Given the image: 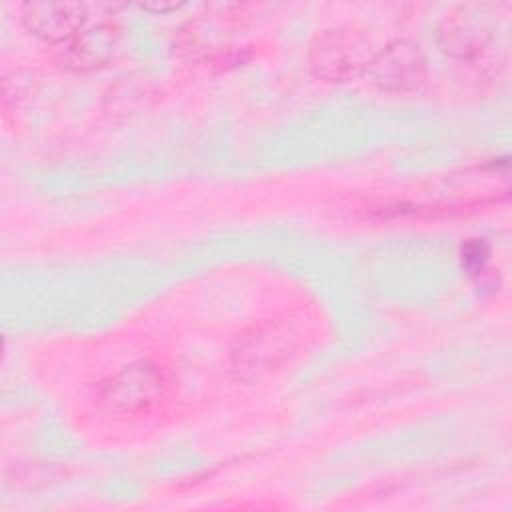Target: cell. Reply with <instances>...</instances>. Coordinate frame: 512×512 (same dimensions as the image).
Masks as SVG:
<instances>
[{
	"instance_id": "1",
	"label": "cell",
	"mask_w": 512,
	"mask_h": 512,
	"mask_svg": "<svg viewBox=\"0 0 512 512\" xmlns=\"http://www.w3.org/2000/svg\"><path fill=\"white\" fill-rule=\"evenodd\" d=\"M170 394L168 374L154 362L140 360L120 368L100 386L102 404L122 416H142Z\"/></svg>"
},
{
	"instance_id": "2",
	"label": "cell",
	"mask_w": 512,
	"mask_h": 512,
	"mask_svg": "<svg viewBox=\"0 0 512 512\" xmlns=\"http://www.w3.org/2000/svg\"><path fill=\"white\" fill-rule=\"evenodd\" d=\"M296 346L290 326L266 322L246 330L230 350V364L242 378H256L282 366Z\"/></svg>"
},
{
	"instance_id": "3",
	"label": "cell",
	"mask_w": 512,
	"mask_h": 512,
	"mask_svg": "<svg viewBox=\"0 0 512 512\" xmlns=\"http://www.w3.org/2000/svg\"><path fill=\"white\" fill-rule=\"evenodd\" d=\"M370 62L366 40L354 34H328L312 52V66L320 76L330 80H346L358 76Z\"/></svg>"
},
{
	"instance_id": "4",
	"label": "cell",
	"mask_w": 512,
	"mask_h": 512,
	"mask_svg": "<svg viewBox=\"0 0 512 512\" xmlns=\"http://www.w3.org/2000/svg\"><path fill=\"white\" fill-rule=\"evenodd\" d=\"M88 8L80 4H28L24 6L26 26L50 42L72 40L88 22Z\"/></svg>"
},
{
	"instance_id": "5",
	"label": "cell",
	"mask_w": 512,
	"mask_h": 512,
	"mask_svg": "<svg viewBox=\"0 0 512 512\" xmlns=\"http://www.w3.org/2000/svg\"><path fill=\"white\" fill-rule=\"evenodd\" d=\"M482 244L480 242H470L464 250V262L470 266L474 262V266H482V262L486 260V250H482Z\"/></svg>"
}]
</instances>
